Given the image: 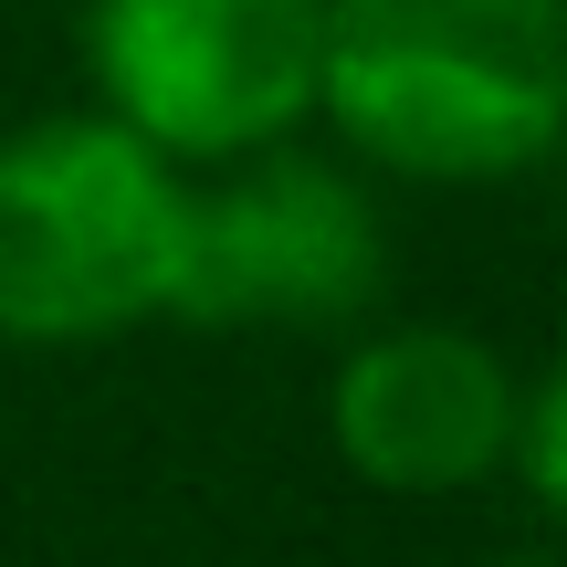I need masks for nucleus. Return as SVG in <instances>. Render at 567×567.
I'll list each match as a JSON object with an SVG mask.
<instances>
[{"instance_id":"6","label":"nucleus","mask_w":567,"mask_h":567,"mask_svg":"<svg viewBox=\"0 0 567 567\" xmlns=\"http://www.w3.org/2000/svg\"><path fill=\"white\" fill-rule=\"evenodd\" d=\"M515 484H526V505L547 515V526L567 536V358H547L526 379V410H515Z\"/></svg>"},{"instance_id":"4","label":"nucleus","mask_w":567,"mask_h":567,"mask_svg":"<svg viewBox=\"0 0 567 567\" xmlns=\"http://www.w3.org/2000/svg\"><path fill=\"white\" fill-rule=\"evenodd\" d=\"M326 0H84L95 105L179 168L305 137Z\"/></svg>"},{"instance_id":"7","label":"nucleus","mask_w":567,"mask_h":567,"mask_svg":"<svg viewBox=\"0 0 567 567\" xmlns=\"http://www.w3.org/2000/svg\"><path fill=\"white\" fill-rule=\"evenodd\" d=\"M484 567H567V557H536V547H515V557H484Z\"/></svg>"},{"instance_id":"1","label":"nucleus","mask_w":567,"mask_h":567,"mask_svg":"<svg viewBox=\"0 0 567 567\" xmlns=\"http://www.w3.org/2000/svg\"><path fill=\"white\" fill-rule=\"evenodd\" d=\"M316 116L368 179H536L567 158V0H326Z\"/></svg>"},{"instance_id":"2","label":"nucleus","mask_w":567,"mask_h":567,"mask_svg":"<svg viewBox=\"0 0 567 567\" xmlns=\"http://www.w3.org/2000/svg\"><path fill=\"white\" fill-rule=\"evenodd\" d=\"M189 243V168L105 105L0 137V347H116L168 326Z\"/></svg>"},{"instance_id":"5","label":"nucleus","mask_w":567,"mask_h":567,"mask_svg":"<svg viewBox=\"0 0 567 567\" xmlns=\"http://www.w3.org/2000/svg\"><path fill=\"white\" fill-rule=\"evenodd\" d=\"M515 410H526V368L494 337L400 316L347 337L337 379H326V442L358 484L442 505L515 463Z\"/></svg>"},{"instance_id":"3","label":"nucleus","mask_w":567,"mask_h":567,"mask_svg":"<svg viewBox=\"0 0 567 567\" xmlns=\"http://www.w3.org/2000/svg\"><path fill=\"white\" fill-rule=\"evenodd\" d=\"M379 295H389V210L358 158L284 137L252 158L189 168V243L168 326L326 337V326H368Z\"/></svg>"}]
</instances>
